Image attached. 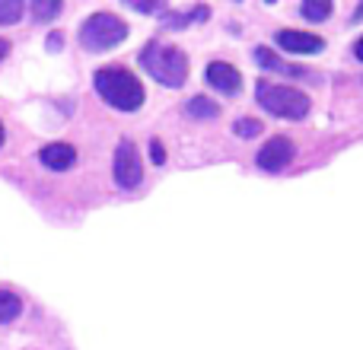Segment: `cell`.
<instances>
[{
  "mask_svg": "<svg viewBox=\"0 0 363 350\" xmlns=\"http://www.w3.org/2000/svg\"><path fill=\"white\" fill-rule=\"evenodd\" d=\"M300 13H303V19H309V23H322V19H328L332 16V4H315V0H306V4L300 6Z\"/></svg>",
  "mask_w": 363,
  "mask_h": 350,
  "instance_id": "obj_14",
  "label": "cell"
},
{
  "mask_svg": "<svg viewBox=\"0 0 363 350\" xmlns=\"http://www.w3.org/2000/svg\"><path fill=\"white\" fill-rule=\"evenodd\" d=\"M23 10H26V6L19 4V0H0V26H13V23H19Z\"/></svg>",
  "mask_w": 363,
  "mask_h": 350,
  "instance_id": "obj_15",
  "label": "cell"
},
{
  "mask_svg": "<svg viewBox=\"0 0 363 350\" xmlns=\"http://www.w3.org/2000/svg\"><path fill=\"white\" fill-rule=\"evenodd\" d=\"M233 134H236V137H258V134H262V121L258 118H239L236 125H233Z\"/></svg>",
  "mask_w": 363,
  "mask_h": 350,
  "instance_id": "obj_16",
  "label": "cell"
},
{
  "mask_svg": "<svg viewBox=\"0 0 363 350\" xmlns=\"http://www.w3.org/2000/svg\"><path fill=\"white\" fill-rule=\"evenodd\" d=\"M38 159H42V166L51 172H67L70 166L77 163V150L70 144H48L38 150Z\"/></svg>",
  "mask_w": 363,
  "mask_h": 350,
  "instance_id": "obj_9",
  "label": "cell"
},
{
  "mask_svg": "<svg viewBox=\"0 0 363 350\" xmlns=\"http://www.w3.org/2000/svg\"><path fill=\"white\" fill-rule=\"evenodd\" d=\"M140 67L157 83H163V86H169V89H179L188 77V57L182 55V48H176V45L147 42V48L140 51Z\"/></svg>",
  "mask_w": 363,
  "mask_h": 350,
  "instance_id": "obj_2",
  "label": "cell"
},
{
  "mask_svg": "<svg viewBox=\"0 0 363 350\" xmlns=\"http://www.w3.org/2000/svg\"><path fill=\"white\" fill-rule=\"evenodd\" d=\"M93 83H96V93H99L112 108H118V112H138V108L144 106V99H147L144 83H140L138 77H134L131 70H125V67L96 70Z\"/></svg>",
  "mask_w": 363,
  "mask_h": 350,
  "instance_id": "obj_1",
  "label": "cell"
},
{
  "mask_svg": "<svg viewBox=\"0 0 363 350\" xmlns=\"http://www.w3.org/2000/svg\"><path fill=\"white\" fill-rule=\"evenodd\" d=\"M128 38V23L115 13H93L86 23L80 26V45L86 51H108Z\"/></svg>",
  "mask_w": 363,
  "mask_h": 350,
  "instance_id": "obj_4",
  "label": "cell"
},
{
  "mask_svg": "<svg viewBox=\"0 0 363 350\" xmlns=\"http://www.w3.org/2000/svg\"><path fill=\"white\" fill-rule=\"evenodd\" d=\"M354 57H357V61H363V35L357 38V45H354Z\"/></svg>",
  "mask_w": 363,
  "mask_h": 350,
  "instance_id": "obj_20",
  "label": "cell"
},
{
  "mask_svg": "<svg viewBox=\"0 0 363 350\" xmlns=\"http://www.w3.org/2000/svg\"><path fill=\"white\" fill-rule=\"evenodd\" d=\"M19 312H23V300L13 290L0 287V325H10L13 319H19Z\"/></svg>",
  "mask_w": 363,
  "mask_h": 350,
  "instance_id": "obj_11",
  "label": "cell"
},
{
  "mask_svg": "<svg viewBox=\"0 0 363 350\" xmlns=\"http://www.w3.org/2000/svg\"><path fill=\"white\" fill-rule=\"evenodd\" d=\"M294 140L290 137H268V144L258 150V166H262L264 172H284L290 163H294Z\"/></svg>",
  "mask_w": 363,
  "mask_h": 350,
  "instance_id": "obj_6",
  "label": "cell"
},
{
  "mask_svg": "<svg viewBox=\"0 0 363 350\" xmlns=\"http://www.w3.org/2000/svg\"><path fill=\"white\" fill-rule=\"evenodd\" d=\"M112 175H115V185L131 191L144 181V163H140V153L131 140H121L118 150H115V163H112Z\"/></svg>",
  "mask_w": 363,
  "mask_h": 350,
  "instance_id": "obj_5",
  "label": "cell"
},
{
  "mask_svg": "<svg viewBox=\"0 0 363 350\" xmlns=\"http://www.w3.org/2000/svg\"><path fill=\"white\" fill-rule=\"evenodd\" d=\"M194 19H207V6H194V10H185V13H169V10L163 13V23L169 29H185Z\"/></svg>",
  "mask_w": 363,
  "mask_h": 350,
  "instance_id": "obj_12",
  "label": "cell"
},
{
  "mask_svg": "<svg viewBox=\"0 0 363 350\" xmlns=\"http://www.w3.org/2000/svg\"><path fill=\"white\" fill-rule=\"evenodd\" d=\"M6 55H10V42H6V38H0V61H4Z\"/></svg>",
  "mask_w": 363,
  "mask_h": 350,
  "instance_id": "obj_21",
  "label": "cell"
},
{
  "mask_svg": "<svg viewBox=\"0 0 363 350\" xmlns=\"http://www.w3.org/2000/svg\"><path fill=\"white\" fill-rule=\"evenodd\" d=\"M150 153H153V163H166V153H163V144L160 140H150Z\"/></svg>",
  "mask_w": 363,
  "mask_h": 350,
  "instance_id": "obj_18",
  "label": "cell"
},
{
  "mask_svg": "<svg viewBox=\"0 0 363 350\" xmlns=\"http://www.w3.org/2000/svg\"><path fill=\"white\" fill-rule=\"evenodd\" d=\"M4 140H6V131H4V121H0V147H4Z\"/></svg>",
  "mask_w": 363,
  "mask_h": 350,
  "instance_id": "obj_22",
  "label": "cell"
},
{
  "mask_svg": "<svg viewBox=\"0 0 363 350\" xmlns=\"http://www.w3.org/2000/svg\"><path fill=\"white\" fill-rule=\"evenodd\" d=\"M255 61L262 64V67L274 70V74H290V77H303V80H315L313 70H306V67H290V64H284L281 57L271 55L268 48H255Z\"/></svg>",
  "mask_w": 363,
  "mask_h": 350,
  "instance_id": "obj_10",
  "label": "cell"
},
{
  "mask_svg": "<svg viewBox=\"0 0 363 350\" xmlns=\"http://www.w3.org/2000/svg\"><path fill=\"white\" fill-rule=\"evenodd\" d=\"M255 99L268 115L290 118V121L306 118L309 108H313L306 93H300V89H294V86H284V83H268V80H262L255 86Z\"/></svg>",
  "mask_w": 363,
  "mask_h": 350,
  "instance_id": "obj_3",
  "label": "cell"
},
{
  "mask_svg": "<svg viewBox=\"0 0 363 350\" xmlns=\"http://www.w3.org/2000/svg\"><path fill=\"white\" fill-rule=\"evenodd\" d=\"M207 83L223 96H236L242 89V74L226 61H211L207 64Z\"/></svg>",
  "mask_w": 363,
  "mask_h": 350,
  "instance_id": "obj_8",
  "label": "cell"
},
{
  "mask_svg": "<svg viewBox=\"0 0 363 350\" xmlns=\"http://www.w3.org/2000/svg\"><path fill=\"white\" fill-rule=\"evenodd\" d=\"M32 13H35V19H55L57 13H61V4H48V0H35V4H32Z\"/></svg>",
  "mask_w": 363,
  "mask_h": 350,
  "instance_id": "obj_17",
  "label": "cell"
},
{
  "mask_svg": "<svg viewBox=\"0 0 363 350\" xmlns=\"http://www.w3.org/2000/svg\"><path fill=\"white\" fill-rule=\"evenodd\" d=\"M185 112L191 115V118H217L220 115V106L211 99H204V96H194V99L185 102Z\"/></svg>",
  "mask_w": 363,
  "mask_h": 350,
  "instance_id": "obj_13",
  "label": "cell"
},
{
  "mask_svg": "<svg viewBox=\"0 0 363 350\" xmlns=\"http://www.w3.org/2000/svg\"><path fill=\"white\" fill-rule=\"evenodd\" d=\"M61 42H64V38L57 35V32H55V35H48V48H61Z\"/></svg>",
  "mask_w": 363,
  "mask_h": 350,
  "instance_id": "obj_19",
  "label": "cell"
},
{
  "mask_svg": "<svg viewBox=\"0 0 363 350\" xmlns=\"http://www.w3.org/2000/svg\"><path fill=\"white\" fill-rule=\"evenodd\" d=\"M274 42L281 45L287 55H319L325 48V38L313 35V32H296V29H281L274 35Z\"/></svg>",
  "mask_w": 363,
  "mask_h": 350,
  "instance_id": "obj_7",
  "label": "cell"
}]
</instances>
